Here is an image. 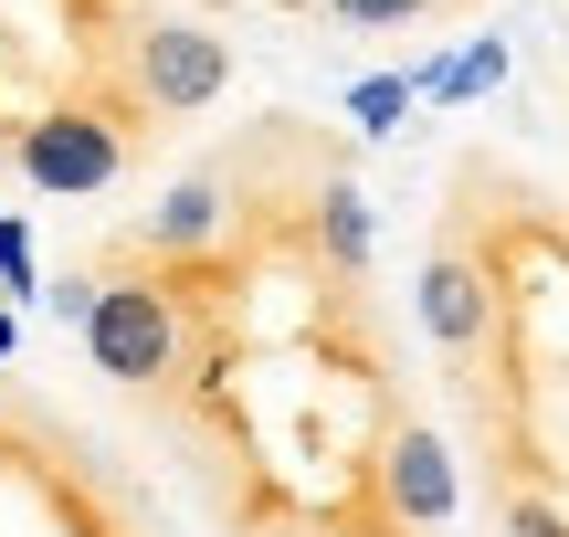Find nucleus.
<instances>
[{"mask_svg":"<svg viewBox=\"0 0 569 537\" xmlns=\"http://www.w3.org/2000/svg\"><path fill=\"white\" fill-rule=\"evenodd\" d=\"M327 21H359V32H401V21H432L443 0H317Z\"/></svg>","mask_w":569,"mask_h":537,"instance_id":"1a4fd4ad","label":"nucleus"},{"mask_svg":"<svg viewBox=\"0 0 569 537\" xmlns=\"http://www.w3.org/2000/svg\"><path fill=\"white\" fill-rule=\"evenodd\" d=\"M42 306H53L63 327H84V316H96V274H63V285H42Z\"/></svg>","mask_w":569,"mask_h":537,"instance_id":"9b49d317","label":"nucleus"},{"mask_svg":"<svg viewBox=\"0 0 569 537\" xmlns=\"http://www.w3.org/2000/svg\"><path fill=\"white\" fill-rule=\"evenodd\" d=\"M411 95H422L411 74H369V84H348V116H359V138H390V126L411 116Z\"/></svg>","mask_w":569,"mask_h":537,"instance_id":"6e6552de","label":"nucleus"},{"mask_svg":"<svg viewBox=\"0 0 569 537\" xmlns=\"http://www.w3.org/2000/svg\"><path fill=\"white\" fill-rule=\"evenodd\" d=\"M11 295H42V264H32V232H21V211H0V306Z\"/></svg>","mask_w":569,"mask_h":537,"instance_id":"9d476101","label":"nucleus"},{"mask_svg":"<svg viewBox=\"0 0 569 537\" xmlns=\"http://www.w3.org/2000/svg\"><path fill=\"white\" fill-rule=\"evenodd\" d=\"M453 506H465L453 443L432 433L422 412H401V422H390V443H380V517L401 527V537H432V527H453Z\"/></svg>","mask_w":569,"mask_h":537,"instance_id":"39448f33","label":"nucleus"},{"mask_svg":"<svg viewBox=\"0 0 569 537\" xmlns=\"http://www.w3.org/2000/svg\"><path fill=\"white\" fill-rule=\"evenodd\" d=\"M0 391H11V379H0Z\"/></svg>","mask_w":569,"mask_h":537,"instance_id":"ddd939ff","label":"nucleus"},{"mask_svg":"<svg viewBox=\"0 0 569 537\" xmlns=\"http://www.w3.org/2000/svg\"><path fill=\"white\" fill-rule=\"evenodd\" d=\"M411 316H422V337L453 358V369H475V358L496 348V274L486 253L465 243V222H443L422 243V274H411Z\"/></svg>","mask_w":569,"mask_h":537,"instance_id":"7ed1b4c3","label":"nucleus"},{"mask_svg":"<svg viewBox=\"0 0 569 537\" xmlns=\"http://www.w3.org/2000/svg\"><path fill=\"white\" fill-rule=\"evenodd\" d=\"M222 243H232V180L222 169H180L159 190V211L138 222V264H169V274H201Z\"/></svg>","mask_w":569,"mask_h":537,"instance_id":"423d86ee","label":"nucleus"},{"mask_svg":"<svg viewBox=\"0 0 569 537\" xmlns=\"http://www.w3.org/2000/svg\"><path fill=\"white\" fill-rule=\"evenodd\" d=\"M306 253H317L338 285H369V264H380V222H369V190L348 180V159H327L317 180H306Z\"/></svg>","mask_w":569,"mask_h":537,"instance_id":"0eeeda50","label":"nucleus"},{"mask_svg":"<svg viewBox=\"0 0 569 537\" xmlns=\"http://www.w3.org/2000/svg\"><path fill=\"white\" fill-rule=\"evenodd\" d=\"M21 358V306H0V369Z\"/></svg>","mask_w":569,"mask_h":537,"instance_id":"f8f14e48","label":"nucleus"},{"mask_svg":"<svg viewBox=\"0 0 569 537\" xmlns=\"http://www.w3.org/2000/svg\"><path fill=\"white\" fill-rule=\"evenodd\" d=\"M138 159V105H42L11 126V169L42 201H96Z\"/></svg>","mask_w":569,"mask_h":537,"instance_id":"f257e3e1","label":"nucleus"},{"mask_svg":"<svg viewBox=\"0 0 569 537\" xmlns=\"http://www.w3.org/2000/svg\"><path fill=\"white\" fill-rule=\"evenodd\" d=\"M232 84V42L201 32V21H138V42H127V105L138 116H201V105H222Z\"/></svg>","mask_w":569,"mask_h":537,"instance_id":"20e7f679","label":"nucleus"},{"mask_svg":"<svg viewBox=\"0 0 569 537\" xmlns=\"http://www.w3.org/2000/svg\"><path fill=\"white\" fill-rule=\"evenodd\" d=\"M84 358H96L117 391H159V379H180V358H190L180 285H169V274H106L96 316H84Z\"/></svg>","mask_w":569,"mask_h":537,"instance_id":"f03ea898","label":"nucleus"}]
</instances>
